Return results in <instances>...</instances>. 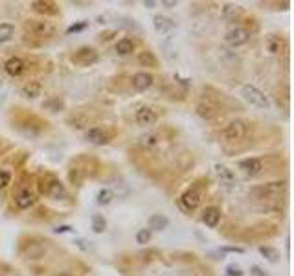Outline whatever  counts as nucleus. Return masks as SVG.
Returning <instances> with one entry per match:
<instances>
[{"label":"nucleus","instance_id":"1","mask_svg":"<svg viewBox=\"0 0 294 276\" xmlns=\"http://www.w3.org/2000/svg\"><path fill=\"white\" fill-rule=\"evenodd\" d=\"M287 190L285 181H278V183H269L261 186V188H254L252 193L257 199H278L279 195H283Z\"/></svg>","mask_w":294,"mask_h":276},{"label":"nucleus","instance_id":"2","mask_svg":"<svg viewBox=\"0 0 294 276\" xmlns=\"http://www.w3.org/2000/svg\"><path fill=\"white\" fill-rule=\"evenodd\" d=\"M241 96L249 101L250 105H254L257 109H269V100L263 92L259 91L254 85H245L241 89Z\"/></svg>","mask_w":294,"mask_h":276},{"label":"nucleus","instance_id":"3","mask_svg":"<svg viewBox=\"0 0 294 276\" xmlns=\"http://www.w3.org/2000/svg\"><path fill=\"white\" fill-rule=\"evenodd\" d=\"M247 133H249L247 122H243V120H232V122L225 127V131H223V137H225V140H228V142H239V140H243V138L247 137Z\"/></svg>","mask_w":294,"mask_h":276},{"label":"nucleus","instance_id":"4","mask_svg":"<svg viewBox=\"0 0 294 276\" xmlns=\"http://www.w3.org/2000/svg\"><path fill=\"white\" fill-rule=\"evenodd\" d=\"M72 61L76 65H81V67H90L98 61V52L90 46H81L76 54L72 55Z\"/></svg>","mask_w":294,"mask_h":276},{"label":"nucleus","instance_id":"5","mask_svg":"<svg viewBox=\"0 0 294 276\" xmlns=\"http://www.w3.org/2000/svg\"><path fill=\"white\" fill-rule=\"evenodd\" d=\"M237 168L241 169L243 173L247 177H257L261 175V171H263V162L256 159V157H249V159H243V161L237 162Z\"/></svg>","mask_w":294,"mask_h":276},{"label":"nucleus","instance_id":"6","mask_svg":"<svg viewBox=\"0 0 294 276\" xmlns=\"http://www.w3.org/2000/svg\"><path fill=\"white\" fill-rule=\"evenodd\" d=\"M30 6L35 13H39V15L55 17L59 13V6H57L55 2H52V0H33Z\"/></svg>","mask_w":294,"mask_h":276},{"label":"nucleus","instance_id":"7","mask_svg":"<svg viewBox=\"0 0 294 276\" xmlns=\"http://www.w3.org/2000/svg\"><path fill=\"white\" fill-rule=\"evenodd\" d=\"M249 31L245 30V28H232V30L226 31V35H225V41H226V45H230L232 48H239L243 46L247 41H249Z\"/></svg>","mask_w":294,"mask_h":276},{"label":"nucleus","instance_id":"8","mask_svg":"<svg viewBox=\"0 0 294 276\" xmlns=\"http://www.w3.org/2000/svg\"><path fill=\"white\" fill-rule=\"evenodd\" d=\"M87 140L90 142V144H96V146H105V144H109L111 142V135H109V131L105 129V127H99V125H96V127H90V129L87 131Z\"/></svg>","mask_w":294,"mask_h":276},{"label":"nucleus","instance_id":"9","mask_svg":"<svg viewBox=\"0 0 294 276\" xmlns=\"http://www.w3.org/2000/svg\"><path fill=\"white\" fill-rule=\"evenodd\" d=\"M26 28L33 35H37V37H50V35H53V31H55V28L50 23H46V21H28Z\"/></svg>","mask_w":294,"mask_h":276},{"label":"nucleus","instance_id":"10","mask_svg":"<svg viewBox=\"0 0 294 276\" xmlns=\"http://www.w3.org/2000/svg\"><path fill=\"white\" fill-rule=\"evenodd\" d=\"M135 120L138 125H143V127H147V125H153V123L158 120V115H157V111L151 107H147V105H143L136 111V116Z\"/></svg>","mask_w":294,"mask_h":276},{"label":"nucleus","instance_id":"11","mask_svg":"<svg viewBox=\"0 0 294 276\" xmlns=\"http://www.w3.org/2000/svg\"><path fill=\"white\" fill-rule=\"evenodd\" d=\"M181 205L186 208V210H189V212L195 210V208L201 205V192L197 190L195 186H193V188H188V190L181 195Z\"/></svg>","mask_w":294,"mask_h":276},{"label":"nucleus","instance_id":"12","mask_svg":"<svg viewBox=\"0 0 294 276\" xmlns=\"http://www.w3.org/2000/svg\"><path fill=\"white\" fill-rule=\"evenodd\" d=\"M153 81H155V77L149 72H136L135 76H133V89L136 92H143L151 87Z\"/></svg>","mask_w":294,"mask_h":276},{"label":"nucleus","instance_id":"13","mask_svg":"<svg viewBox=\"0 0 294 276\" xmlns=\"http://www.w3.org/2000/svg\"><path fill=\"white\" fill-rule=\"evenodd\" d=\"M23 254L30 260H39L46 254V247L43 243H37V241H30V243L23 245Z\"/></svg>","mask_w":294,"mask_h":276},{"label":"nucleus","instance_id":"14","mask_svg":"<svg viewBox=\"0 0 294 276\" xmlns=\"http://www.w3.org/2000/svg\"><path fill=\"white\" fill-rule=\"evenodd\" d=\"M35 203V193L31 192L30 188H23V190H19L15 195V205L21 210H26V208H30L31 205Z\"/></svg>","mask_w":294,"mask_h":276},{"label":"nucleus","instance_id":"15","mask_svg":"<svg viewBox=\"0 0 294 276\" xmlns=\"http://www.w3.org/2000/svg\"><path fill=\"white\" fill-rule=\"evenodd\" d=\"M195 113L203 120H211L213 116L217 115V105L215 103H211V101H199L195 107Z\"/></svg>","mask_w":294,"mask_h":276},{"label":"nucleus","instance_id":"16","mask_svg":"<svg viewBox=\"0 0 294 276\" xmlns=\"http://www.w3.org/2000/svg\"><path fill=\"white\" fill-rule=\"evenodd\" d=\"M219 219H221V210L215 207H208L203 212V223L210 229H215L219 225Z\"/></svg>","mask_w":294,"mask_h":276},{"label":"nucleus","instance_id":"17","mask_svg":"<svg viewBox=\"0 0 294 276\" xmlns=\"http://www.w3.org/2000/svg\"><path fill=\"white\" fill-rule=\"evenodd\" d=\"M4 69H6V72H8L9 76L19 77L26 67H24V61L21 57H9L8 61H6V65H4Z\"/></svg>","mask_w":294,"mask_h":276},{"label":"nucleus","instance_id":"18","mask_svg":"<svg viewBox=\"0 0 294 276\" xmlns=\"http://www.w3.org/2000/svg\"><path fill=\"white\" fill-rule=\"evenodd\" d=\"M215 173H217L221 184H225V186H234L235 184V175L232 173V169H228L226 166L215 164Z\"/></svg>","mask_w":294,"mask_h":276},{"label":"nucleus","instance_id":"19","mask_svg":"<svg viewBox=\"0 0 294 276\" xmlns=\"http://www.w3.org/2000/svg\"><path fill=\"white\" fill-rule=\"evenodd\" d=\"M153 26H155V30L158 31V33H167V31H171L175 28V23L169 17L155 15L153 17Z\"/></svg>","mask_w":294,"mask_h":276},{"label":"nucleus","instance_id":"20","mask_svg":"<svg viewBox=\"0 0 294 276\" xmlns=\"http://www.w3.org/2000/svg\"><path fill=\"white\" fill-rule=\"evenodd\" d=\"M167 227H169V219L164 214H153L149 217V229L155 230V232H162Z\"/></svg>","mask_w":294,"mask_h":276},{"label":"nucleus","instance_id":"21","mask_svg":"<svg viewBox=\"0 0 294 276\" xmlns=\"http://www.w3.org/2000/svg\"><path fill=\"white\" fill-rule=\"evenodd\" d=\"M138 63L142 65V67H149V69H158V59H157V55L149 52V50H145V52H140L138 54Z\"/></svg>","mask_w":294,"mask_h":276},{"label":"nucleus","instance_id":"22","mask_svg":"<svg viewBox=\"0 0 294 276\" xmlns=\"http://www.w3.org/2000/svg\"><path fill=\"white\" fill-rule=\"evenodd\" d=\"M23 96L24 98H30V100L41 96V85H39L37 81H28V83L23 87Z\"/></svg>","mask_w":294,"mask_h":276},{"label":"nucleus","instance_id":"23","mask_svg":"<svg viewBox=\"0 0 294 276\" xmlns=\"http://www.w3.org/2000/svg\"><path fill=\"white\" fill-rule=\"evenodd\" d=\"M116 52H118L120 55L133 54V52H135V43H133L131 39H127V37L120 39V41L116 43Z\"/></svg>","mask_w":294,"mask_h":276},{"label":"nucleus","instance_id":"24","mask_svg":"<svg viewBox=\"0 0 294 276\" xmlns=\"http://www.w3.org/2000/svg\"><path fill=\"white\" fill-rule=\"evenodd\" d=\"M15 35V26L9 23L0 24V43H8L11 41V37Z\"/></svg>","mask_w":294,"mask_h":276},{"label":"nucleus","instance_id":"25","mask_svg":"<svg viewBox=\"0 0 294 276\" xmlns=\"http://www.w3.org/2000/svg\"><path fill=\"white\" fill-rule=\"evenodd\" d=\"M43 109L50 111V113H59V111L65 109V101L61 100V98H50V100H46L43 103Z\"/></svg>","mask_w":294,"mask_h":276},{"label":"nucleus","instance_id":"26","mask_svg":"<svg viewBox=\"0 0 294 276\" xmlns=\"http://www.w3.org/2000/svg\"><path fill=\"white\" fill-rule=\"evenodd\" d=\"M259 253H261V256H265V260L271 261V263H278L279 261V253L274 247H259Z\"/></svg>","mask_w":294,"mask_h":276},{"label":"nucleus","instance_id":"27","mask_svg":"<svg viewBox=\"0 0 294 276\" xmlns=\"http://www.w3.org/2000/svg\"><path fill=\"white\" fill-rule=\"evenodd\" d=\"M107 229V219L103 217V215H92V230L96 232V234H103Z\"/></svg>","mask_w":294,"mask_h":276},{"label":"nucleus","instance_id":"28","mask_svg":"<svg viewBox=\"0 0 294 276\" xmlns=\"http://www.w3.org/2000/svg\"><path fill=\"white\" fill-rule=\"evenodd\" d=\"M140 146H142V147L158 146V135H155V133H147V135L140 137Z\"/></svg>","mask_w":294,"mask_h":276},{"label":"nucleus","instance_id":"29","mask_svg":"<svg viewBox=\"0 0 294 276\" xmlns=\"http://www.w3.org/2000/svg\"><path fill=\"white\" fill-rule=\"evenodd\" d=\"M267 48H269L271 54H278L279 50H281V39H278L276 35H271V37L267 39Z\"/></svg>","mask_w":294,"mask_h":276},{"label":"nucleus","instance_id":"30","mask_svg":"<svg viewBox=\"0 0 294 276\" xmlns=\"http://www.w3.org/2000/svg\"><path fill=\"white\" fill-rule=\"evenodd\" d=\"M113 199H114L113 190H109V188L99 190V193H98V203H99V205H109V203H111Z\"/></svg>","mask_w":294,"mask_h":276},{"label":"nucleus","instance_id":"31","mask_svg":"<svg viewBox=\"0 0 294 276\" xmlns=\"http://www.w3.org/2000/svg\"><path fill=\"white\" fill-rule=\"evenodd\" d=\"M151 241V230L147 229H142L136 232V243H140V245H147Z\"/></svg>","mask_w":294,"mask_h":276},{"label":"nucleus","instance_id":"32","mask_svg":"<svg viewBox=\"0 0 294 276\" xmlns=\"http://www.w3.org/2000/svg\"><path fill=\"white\" fill-rule=\"evenodd\" d=\"M223 13H225V17H237L241 13V8H239V6H234V4H226V6L223 8Z\"/></svg>","mask_w":294,"mask_h":276},{"label":"nucleus","instance_id":"33","mask_svg":"<svg viewBox=\"0 0 294 276\" xmlns=\"http://www.w3.org/2000/svg\"><path fill=\"white\" fill-rule=\"evenodd\" d=\"M225 273H226V276H243V269L239 265L232 263V265H228Z\"/></svg>","mask_w":294,"mask_h":276},{"label":"nucleus","instance_id":"34","mask_svg":"<svg viewBox=\"0 0 294 276\" xmlns=\"http://www.w3.org/2000/svg\"><path fill=\"white\" fill-rule=\"evenodd\" d=\"M11 181V175H9L8 169H0V188H6Z\"/></svg>","mask_w":294,"mask_h":276},{"label":"nucleus","instance_id":"35","mask_svg":"<svg viewBox=\"0 0 294 276\" xmlns=\"http://www.w3.org/2000/svg\"><path fill=\"white\" fill-rule=\"evenodd\" d=\"M87 26H89V23H87V21H81V23H79V24H74V26H70V28H68L67 31H68V33H76V31L85 30Z\"/></svg>","mask_w":294,"mask_h":276},{"label":"nucleus","instance_id":"36","mask_svg":"<svg viewBox=\"0 0 294 276\" xmlns=\"http://www.w3.org/2000/svg\"><path fill=\"white\" fill-rule=\"evenodd\" d=\"M221 253L243 254V253H245V249H243V247H221Z\"/></svg>","mask_w":294,"mask_h":276},{"label":"nucleus","instance_id":"37","mask_svg":"<svg viewBox=\"0 0 294 276\" xmlns=\"http://www.w3.org/2000/svg\"><path fill=\"white\" fill-rule=\"evenodd\" d=\"M250 275H252V276H269V275H265L263 269L257 267V265H254V267L250 269Z\"/></svg>","mask_w":294,"mask_h":276},{"label":"nucleus","instance_id":"38","mask_svg":"<svg viewBox=\"0 0 294 276\" xmlns=\"http://www.w3.org/2000/svg\"><path fill=\"white\" fill-rule=\"evenodd\" d=\"M177 4H179L177 0H162V6H164V8H175Z\"/></svg>","mask_w":294,"mask_h":276},{"label":"nucleus","instance_id":"39","mask_svg":"<svg viewBox=\"0 0 294 276\" xmlns=\"http://www.w3.org/2000/svg\"><path fill=\"white\" fill-rule=\"evenodd\" d=\"M76 245L79 247V249H83V251H89V249H90V245H87V241H85V239H77Z\"/></svg>","mask_w":294,"mask_h":276},{"label":"nucleus","instance_id":"40","mask_svg":"<svg viewBox=\"0 0 294 276\" xmlns=\"http://www.w3.org/2000/svg\"><path fill=\"white\" fill-rule=\"evenodd\" d=\"M57 234H63V232H72V227H68V225H63V227H57L55 229Z\"/></svg>","mask_w":294,"mask_h":276},{"label":"nucleus","instance_id":"41","mask_svg":"<svg viewBox=\"0 0 294 276\" xmlns=\"http://www.w3.org/2000/svg\"><path fill=\"white\" fill-rule=\"evenodd\" d=\"M143 6H145V8H155V6H157V2H155V0H145V2H143Z\"/></svg>","mask_w":294,"mask_h":276},{"label":"nucleus","instance_id":"42","mask_svg":"<svg viewBox=\"0 0 294 276\" xmlns=\"http://www.w3.org/2000/svg\"><path fill=\"white\" fill-rule=\"evenodd\" d=\"M55 276H74V275H70V273H59V275H55Z\"/></svg>","mask_w":294,"mask_h":276},{"label":"nucleus","instance_id":"43","mask_svg":"<svg viewBox=\"0 0 294 276\" xmlns=\"http://www.w3.org/2000/svg\"><path fill=\"white\" fill-rule=\"evenodd\" d=\"M0 87H2V79H0Z\"/></svg>","mask_w":294,"mask_h":276}]
</instances>
